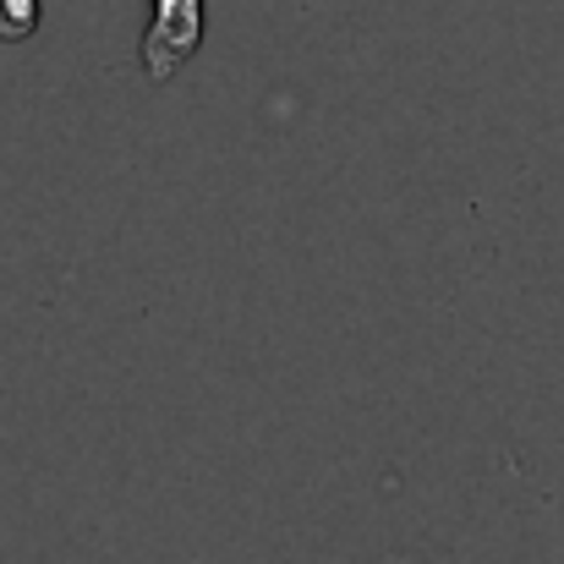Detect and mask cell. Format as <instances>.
I'll list each match as a JSON object with an SVG mask.
<instances>
[{
    "instance_id": "6da1fadb",
    "label": "cell",
    "mask_w": 564,
    "mask_h": 564,
    "mask_svg": "<svg viewBox=\"0 0 564 564\" xmlns=\"http://www.w3.org/2000/svg\"><path fill=\"white\" fill-rule=\"evenodd\" d=\"M203 39V0H154V28L143 39L149 77H171Z\"/></svg>"
},
{
    "instance_id": "7a4b0ae2",
    "label": "cell",
    "mask_w": 564,
    "mask_h": 564,
    "mask_svg": "<svg viewBox=\"0 0 564 564\" xmlns=\"http://www.w3.org/2000/svg\"><path fill=\"white\" fill-rule=\"evenodd\" d=\"M39 28V0H0V39H28Z\"/></svg>"
}]
</instances>
